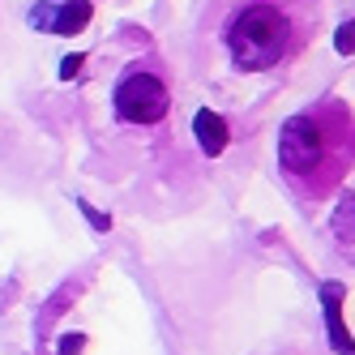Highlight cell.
<instances>
[{
	"instance_id": "1",
	"label": "cell",
	"mask_w": 355,
	"mask_h": 355,
	"mask_svg": "<svg viewBox=\"0 0 355 355\" xmlns=\"http://www.w3.org/2000/svg\"><path fill=\"white\" fill-rule=\"evenodd\" d=\"M287 39H291V21H287L283 9H274V5H248L232 21V31H227L232 60L240 69H248V73H261V69L283 60Z\"/></svg>"
},
{
	"instance_id": "2",
	"label": "cell",
	"mask_w": 355,
	"mask_h": 355,
	"mask_svg": "<svg viewBox=\"0 0 355 355\" xmlns=\"http://www.w3.org/2000/svg\"><path fill=\"white\" fill-rule=\"evenodd\" d=\"M278 163L291 180H309L317 189L321 184V167L329 163V133L317 116H291L278 133Z\"/></svg>"
},
{
	"instance_id": "3",
	"label": "cell",
	"mask_w": 355,
	"mask_h": 355,
	"mask_svg": "<svg viewBox=\"0 0 355 355\" xmlns=\"http://www.w3.org/2000/svg\"><path fill=\"white\" fill-rule=\"evenodd\" d=\"M167 107H171V94L155 73H129L116 86V112L129 124H159Z\"/></svg>"
},
{
	"instance_id": "4",
	"label": "cell",
	"mask_w": 355,
	"mask_h": 355,
	"mask_svg": "<svg viewBox=\"0 0 355 355\" xmlns=\"http://www.w3.org/2000/svg\"><path fill=\"white\" fill-rule=\"evenodd\" d=\"M193 133H197V146L206 150V155H223L227 150V120L210 107H201L193 116Z\"/></svg>"
},
{
	"instance_id": "5",
	"label": "cell",
	"mask_w": 355,
	"mask_h": 355,
	"mask_svg": "<svg viewBox=\"0 0 355 355\" xmlns=\"http://www.w3.org/2000/svg\"><path fill=\"white\" fill-rule=\"evenodd\" d=\"M90 0H69V5H56V35H82L90 26Z\"/></svg>"
},
{
	"instance_id": "6",
	"label": "cell",
	"mask_w": 355,
	"mask_h": 355,
	"mask_svg": "<svg viewBox=\"0 0 355 355\" xmlns=\"http://www.w3.org/2000/svg\"><path fill=\"white\" fill-rule=\"evenodd\" d=\"M338 300H343V287H338V283H329V287H325V321H329V338H334L338 351H351V338H347V329H343V313H338Z\"/></svg>"
},
{
	"instance_id": "7",
	"label": "cell",
	"mask_w": 355,
	"mask_h": 355,
	"mask_svg": "<svg viewBox=\"0 0 355 355\" xmlns=\"http://www.w3.org/2000/svg\"><path fill=\"white\" fill-rule=\"evenodd\" d=\"M334 232L338 236H355V197L351 193L338 201V210H334Z\"/></svg>"
},
{
	"instance_id": "8",
	"label": "cell",
	"mask_w": 355,
	"mask_h": 355,
	"mask_svg": "<svg viewBox=\"0 0 355 355\" xmlns=\"http://www.w3.org/2000/svg\"><path fill=\"white\" fill-rule=\"evenodd\" d=\"M31 26L56 35V5H47V0H43V5H35V9H31Z\"/></svg>"
},
{
	"instance_id": "9",
	"label": "cell",
	"mask_w": 355,
	"mask_h": 355,
	"mask_svg": "<svg viewBox=\"0 0 355 355\" xmlns=\"http://www.w3.org/2000/svg\"><path fill=\"white\" fill-rule=\"evenodd\" d=\"M334 47H338L343 56H351V52H355V17L347 21V26H343L338 35H334Z\"/></svg>"
},
{
	"instance_id": "10",
	"label": "cell",
	"mask_w": 355,
	"mask_h": 355,
	"mask_svg": "<svg viewBox=\"0 0 355 355\" xmlns=\"http://www.w3.org/2000/svg\"><path fill=\"white\" fill-rule=\"evenodd\" d=\"M78 210L90 218V227H94V232H107V227H112V218H107V214H98V210L90 206V201H78Z\"/></svg>"
},
{
	"instance_id": "11",
	"label": "cell",
	"mask_w": 355,
	"mask_h": 355,
	"mask_svg": "<svg viewBox=\"0 0 355 355\" xmlns=\"http://www.w3.org/2000/svg\"><path fill=\"white\" fill-rule=\"evenodd\" d=\"M82 64H86V56H64V60H60V78H78Z\"/></svg>"
},
{
	"instance_id": "12",
	"label": "cell",
	"mask_w": 355,
	"mask_h": 355,
	"mask_svg": "<svg viewBox=\"0 0 355 355\" xmlns=\"http://www.w3.org/2000/svg\"><path fill=\"white\" fill-rule=\"evenodd\" d=\"M86 347V338L82 334H64V343H60V355H78Z\"/></svg>"
}]
</instances>
